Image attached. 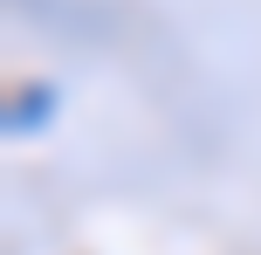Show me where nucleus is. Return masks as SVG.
<instances>
[{
	"mask_svg": "<svg viewBox=\"0 0 261 255\" xmlns=\"http://www.w3.org/2000/svg\"><path fill=\"white\" fill-rule=\"evenodd\" d=\"M48 110H55L48 83H35L28 97H14V104H7V131H35V124H48Z\"/></svg>",
	"mask_w": 261,
	"mask_h": 255,
	"instance_id": "1",
	"label": "nucleus"
}]
</instances>
